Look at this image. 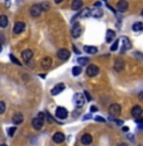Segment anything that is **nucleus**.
<instances>
[{"label": "nucleus", "instance_id": "nucleus-18", "mask_svg": "<svg viewBox=\"0 0 143 146\" xmlns=\"http://www.w3.org/2000/svg\"><path fill=\"white\" fill-rule=\"evenodd\" d=\"M81 32H82V31H81V27H80V24H75L74 26V28H72V37L74 38H77V37H80V35H81Z\"/></svg>", "mask_w": 143, "mask_h": 146}, {"label": "nucleus", "instance_id": "nucleus-29", "mask_svg": "<svg viewBox=\"0 0 143 146\" xmlns=\"http://www.w3.org/2000/svg\"><path fill=\"white\" fill-rule=\"evenodd\" d=\"M118 46H119V41H114L113 44L110 46V51H117Z\"/></svg>", "mask_w": 143, "mask_h": 146}, {"label": "nucleus", "instance_id": "nucleus-27", "mask_svg": "<svg viewBox=\"0 0 143 146\" xmlns=\"http://www.w3.org/2000/svg\"><path fill=\"white\" fill-rule=\"evenodd\" d=\"M77 62L78 64H80V65H88V64H89V58L88 57H78L77 58Z\"/></svg>", "mask_w": 143, "mask_h": 146}, {"label": "nucleus", "instance_id": "nucleus-26", "mask_svg": "<svg viewBox=\"0 0 143 146\" xmlns=\"http://www.w3.org/2000/svg\"><path fill=\"white\" fill-rule=\"evenodd\" d=\"M133 31L134 32H141V31H143V23L142 22H137V23L133 24Z\"/></svg>", "mask_w": 143, "mask_h": 146}, {"label": "nucleus", "instance_id": "nucleus-42", "mask_svg": "<svg viewBox=\"0 0 143 146\" xmlns=\"http://www.w3.org/2000/svg\"><path fill=\"white\" fill-rule=\"evenodd\" d=\"M1 50H3V47H1V44H0V52H1Z\"/></svg>", "mask_w": 143, "mask_h": 146}, {"label": "nucleus", "instance_id": "nucleus-40", "mask_svg": "<svg viewBox=\"0 0 143 146\" xmlns=\"http://www.w3.org/2000/svg\"><path fill=\"white\" fill-rule=\"evenodd\" d=\"M74 51L76 52V53H78V52H80V51H78V50H77V48H76V47H75V46H74Z\"/></svg>", "mask_w": 143, "mask_h": 146}, {"label": "nucleus", "instance_id": "nucleus-5", "mask_svg": "<svg viewBox=\"0 0 143 146\" xmlns=\"http://www.w3.org/2000/svg\"><path fill=\"white\" fill-rule=\"evenodd\" d=\"M57 56H58L60 60L66 61V60H69V57H70V51L69 50H66V48H61V50H58L57 51Z\"/></svg>", "mask_w": 143, "mask_h": 146}, {"label": "nucleus", "instance_id": "nucleus-28", "mask_svg": "<svg viewBox=\"0 0 143 146\" xmlns=\"http://www.w3.org/2000/svg\"><path fill=\"white\" fill-rule=\"evenodd\" d=\"M80 74H81V67L80 66L72 67V75H74V76H78Z\"/></svg>", "mask_w": 143, "mask_h": 146}, {"label": "nucleus", "instance_id": "nucleus-12", "mask_svg": "<svg viewBox=\"0 0 143 146\" xmlns=\"http://www.w3.org/2000/svg\"><path fill=\"white\" fill-rule=\"evenodd\" d=\"M24 121V117L22 113H19V112H16V113H14L13 116V123L14 125H20L22 122Z\"/></svg>", "mask_w": 143, "mask_h": 146}, {"label": "nucleus", "instance_id": "nucleus-14", "mask_svg": "<svg viewBox=\"0 0 143 146\" xmlns=\"http://www.w3.org/2000/svg\"><path fill=\"white\" fill-rule=\"evenodd\" d=\"M43 123H44V121L39 119L38 117H36V118H33V121H32V126L36 128V130H41V128L43 127Z\"/></svg>", "mask_w": 143, "mask_h": 146}, {"label": "nucleus", "instance_id": "nucleus-30", "mask_svg": "<svg viewBox=\"0 0 143 146\" xmlns=\"http://www.w3.org/2000/svg\"><path fill=\"white\" fill-rule=\"evenodd\" d=\"M5 108H7V107H5V103L0 100V114L4 113V112H5Z\"/></svg>", "mask_w": 143, "mask_h": 146}, {"label": "nucleus", "instance_id": "nucleus-19", "mask_svg": "<svg viewBox=\"0 0 143 146\" xmlns=\"http://www.w3.org/2000/svg\"><path fill=\"white\" fill-rule=\"evenodd\" d=\"M32 57H33V51L32 50H26V51L22 52V58H23L24 61H29Z\"/></svg>", "mask_w": 143, "mask_h": 146}, {"label": "nucleus", "instance_id": "nucleus-15", "mask_svg": "<svg viewBox=\"0 0 143 146\" xmlns=\"http://www.w3.org/2000/svg\"><path fill=\"white\" fill-rule=\"evenodd\" d=\"M105 40H106L108 43H111L113 41H115V32H114V31H111V29H108V31H106Z\"/></svg>", "mask_w": 143, "mask_h": 146}, {"label": "nucleus", "instance_id": "nucleus-43", "mask_svg": "<svg viewBox=\"0 0 143 146\" xmlns=\"http://www.w3.org/2000/svg\"><path fill=\"white\" fill-rule=\"evenodd\" d=\"M0 146H7V145H5V144H1V145H0Z\"/></svg>", "mask_w": 143, "mask_h": 146}, {"label": "nucleus", "instance_id": "nucleus-20", "mask_svg": "<svg viewBox=\"0 0 143 146\" xmlns=\"http://www.w3.org/2000/svg\"><path fill=\"white\" fill-rule=\"evenodd\" d=\"M51 65H52V58L51 57L42 58V67H43V69H49Z\"/></svg>", "mask_w": 143, "mask_h": 146}, {"label": "nucleus", "instance_id": "nucleus-31", "mask_svg": "<svg viewBox=\"0 0 143 146\" xmlns=\"http://www.w3.org/2000/svg\"><path fill=\"white\" fill-rule=\"evenodd\" d=\"M46 118H47V121H48L49 123H53V122H55V119H53V117H52L49 113H46Z\"/></svg>", "mask_w": 143, "mask_h": 146}, {"label": "nucleus", "instance_id": "nucleus-36", "mask_svg": "<svg viewBox=\"0 0 143 146\" xmlns=\"http://www.w3.org/2000/svg\"><path fill=\"white\" fill-rule=\"evenodd\" d=\"M90 111H91V112H96V111H98V107L91 106V107H90Z\"/></svg>", "mask_w": 143, "mask_h": 146}, {"label": "nucleus", "instance_id": "nucleus-7", "mask_svg": "<svg viewBox=\"0 0 143 146\" xmlns=\"http://www.w3.org/2000/svg\"><path fill=\"white\" fill-rule=\"evenodd\" d=\"M142 113H143V109L141 106H134L133 109H132V116L134 117V118H139V117H142Z\"/></svg>", "mask_w": 143, "mask_h": 146}, {"label": "nucleus", "instance_id": "nucleus-34", "mask_svg": "<svg viewBox=\"0 0 143 146\" xmlns=\"http://www.w3.org/2000/svg\"><path fill=\"white\" fill-rule=\"evenodd\" d=\"M95 121H98V122H101V123H104V122H105V118H103V117H100V116H96V117H95Z\"/></svg>", "mask_w": 143, "mask_h": 146}, {"label": "nucleus", "instance_id": "nucleus-37", "mask_svg": "<svg viewBox=\"0 0 143 146\" xmlns=\"http://www.w3.org/2000/svg\"><path fill=\"white\" fill-rule=\"evenodd\" d=\"M138 98H139V100H143V92H141V93L138 94Z\"/></svg>", "mask_w": 143, "mask_h": 146}, {"label": "nucleus", "instance_id": "nucleus-32", "mask_svg": "<svg viewBox=\"0 0 143 146\" xmlns=\"http://www.w3.org/2000/svg\"><path fill=\"white\" fill-rule=\"evenodd\" d=\"M14 133H15V127H10L9 130H8V135H9V136H14Z\"/></svg>", "mask_w": 143, "mask_h": 146}, {"label": "nucleus", "instance_id": "nucleus-2", "mask_svg": "<svg viewBox=\"0 0 143 146\" xmlns=\"http://www.w3.org/2000/svg\"><path fill=\"white\" fill-rule=\"evenodd\" d=\"M99 67H98L96 65H89L88 66V69H86V75H88L89 78H94V76H96L98 74H99Z\"/></svg>", "mask_w": 143, "mask_h": 146}, {"label": "nucleus", "instance_id": "nucleus-6", "mask_svg": "<svg viewBox=\"0 0 143 146\" xmlns=\"http://www.w3.org/2000/svg\"><path fill=\"white\" fill-rule=\"evenodd\" d=\"M120 41H122V52H125L127 50H129L132 47V43L128 37H122Z\"/></svg>", "mask_w": 143, "mask_h": 146}, {"label": "nucleus", "instance_id": "nucleus-1", "mask_svg": "<svg viewBox=\"0 0 143 146\" xmlns=\"http://www.w3.org/2000/svg\"><path fill=\"white\" fill-rule=\"evenodd\" d=\"M120 112H122V107L119 104H117V103H113L110 107H109V114H110V117H118L120 114Z\"/></svg>", "mask_w": 143, "mask_h": 146}, {"label": "nucleus", "instance_id": "nucleus-41", "mask_svg": "<svg viewBox=\"0 0 143 146\" xmlns=\"http://www.w3.org/2000/svg\"><path fill=\"white\" fill-rule=\"evenodd\" d=\"M118 146H128V145H127V144H124V142H122V144H119Z\"/></svg>", "mask_w": 143, "mask_h": 146}, {"label": "nucleus", "instance_id": "nucleus-13", "mask_svg": "<svg viewBox=\"0 0 143 146\" xmlns=\"http://www.w3.org/2000/svg\"><path fill=\"white\" fill-rule=\"evenodd\" d=\"M92 142V136L90 133H85L81 136V144L82 145H90Z\"/></svg>", "mask_w": 143, "mask_h": 146}, {"label": "nucleus", "instance_id": "nucleus-39", "mask_svg": "<svg viewBox=\"0 0 143 146\" xmlns=\"http://www.w3.org/2000/svg\"><path fill=\"white\" fill-rule=\"evenodd\" d=\"M128 130H129L128 127H123V131H124V132H128Z\"/></svg>", "mask_w": 143, "mask_h": 146}, {"label": "nucleus", "instance_id": "nucleus-33", "mask_svg": "<svg viewBox=\"0 0 143 146\" xmlns=\"http://www.w3.org/2000/svg\"><path fill=\"white\" fill-rule=\"evenodd\" d=\"M10 60H12L14 64H16V65H22V62H20V61H18V60H16V58L14 57L13 55H10Z\"/></svg>", "mask_w": 143, "mask_h": 146}, {"label": "nucleus", "instance_id": "nucleus-38", "mask_svg": "<svg viewBox=\"0 0 143 146\" xmlns=\"http://www.w3.org/2000/svg\"><path fill=\"white\" fill-rule=\"evenodd\" d=\"M137 123H143V118H142V117H139V118H137Z\"/></svg>", "mask_w": 143, "mask_h": 146}, {"label": "nucleus", "instance_id": "nucleus-25", "mask_svg": "<svg viewBox=\"0 0 143 146\" xmlns=\"http://www.w3.org/2000/svg\"><path fill=\"white\" fill-rule=\"evenodd\" d=\"M91 17H94V18H100V17H103V9H92Z\"/></svg>", "mask_w": 143, "mask_h": 146}, {"label": "nucleus", "instance_id": "nucleus-35", "mask_svg": "<svg viewBox=\"0 0 143 146\" xmlns=\"http://www.w3.org/2000/svg\"><path fill=\"white\" fill-rule=\"evenodd\" d=\"M84 95H85V98L88 100H91V97H90V94H89V92H84Z\"/></svg>", "mask_w": 143, "mask_h": 146}, {"label": "nucleus", "instance_id": "nucleus-22", "mask_svg": "<svg viewBox=\"0 0 143 146\" xmlns=\"http://www.w3.org/2000/svg\"><path fill=\"white\" fill-rule=\"evenodd\" d=\"M8 23H9V22H8V17L1 14V15H0V28H5L8 26Z\"/></svg>", "mask_w": 143, "mask_h": 146}, {"label": "nucleus", "instance_id": "nucleus-17", "mask_svg": "<svg viewBox=\"0 0 143 146\" xmlns=\"http://www.w3.org/2000/svg\"><path fill=\"white\" fill-rule=\"evenodd\" d=\"M117 8H118V10H119V12H122V13L127 12V10H128V3L125 1V0H123V1H119L117 4Z\"/></svg>", "mask_w": 143, "mask_h": 146}, {"label": "nucleus", "instance_id": "nucleus-4", "mask_svg": "<svg viewBox=\"0 0 143 146\" xmlns=\"http://www.w3.org/2000/svg\"><path fill=\"white\" fill-rule=\"evenodd\" d=\"M67 109L65 107H57V109H56V117H57L58 119H65L67 117Z\"/></svg>", "mask_w": 143, "mask_h": 146}, {"label": "nucleus", "instance_id": "nucleus-9", "mask_svg": "<svg viewBox=\"0 0 143 146\" xmlns=\"http://www.w3.org/2000/svg\"><path fill=\"white\" fill-rule=\"evenodd\" d=\"M24 28H26V24H24L23 22H16V23L14 24V33L19 35V33H22L24 31Z\"/></svg>", "mask_w": 143, "mask_h": 146}, {"label": "nucleus", "instance_id": "nucleus-16", "mask_svg": "<svg viewBox=\"0 0 143 146\" xmlns=\"http://www.w3.org/2000/svg\"><path fill=\"white\" fill-rule=\"evenodd\" d=\"M77 17L80 18H86V17H91V9L90 8H82L80 10V13L77 14Z\"/></svg>", "mask_w": 143, "mask_h": 146}, {"label": "nucleus", "instance_id": "nucleus-11", "mask_svg": "<svg viewBox=\"0 0 143 146\" xmlns=\"http://www.w3.org/2000/svg\"><path fill=\"white\" fill-rule=\"evenodd\" d=\"M53 141H55L56 144H62V142L65 141V135L62 132H56L53 135Z\"/></svg>", "mask_w": 143, "mask_h": 146}, {"label": "nucleus", "instance_id": "nucleus-23", "mask_svg": "<svg viewBox=\"0 0 143 146\" xmlns=\"http://www.w3.org/2000/svg\"><path fill=\"white\" fill-rule=\"evenodd\" d=\"M84 51L88 52V53H91V55H94V53L98 52V48L95 46H85V47H84Z\"/></svg>", "mask_w": 143, "mask_h": 146}, {"label": "nucleus", "instance_id": "nucleus-8", "mask_svg": "<svg viewBox=\"0 0 143 146\" xmlns=\"http://www.w3.org/2000/svg\"><path fill=\"white\" fill-rule=\"evenodd\" d=\"M41 13H42V8L39 4H36L30 8V14H32V17H39Z\"/></svg>", "mask_w": 143, "mask_h": 146}, {"label": "nucleus", "instance_id": "nucleus-3", "mask_svg": "<svg viewBox=\"0 0 143 146\" xmlns=\"http://www.w3.org/2000/svg\"><path fill=\"white\" fill-rule=\"evenodd\" d=\"M74 103L75 106L77 107V108H80V107H82L85 104V98H84V94L82 93H77L74 95Z\"/></svg>", "mask_w": 143, "mask_h": 146}, {"label": "nucleus", "instance_id": "nucleus-10", "mask_svg": "<svg viewBox=\"0 0 143 146\" xmlns=\"http://www.w3.org/2000/svg\"><path fill=\"white\" fill-rule=\"evenodd\" d=\"M65 88H66V86H65V84H63V83L57 84V85H56L55 88H53L52 90H51V94H52V95H57V94H60Z\"/></svg>", "mask_w": 143, "mask_h": 146}, {"label": "nucleus", "instance_id": "nucleus-24", "mask_svg": "<svg viewBox=\"0 0 143 146\" xmlns=\"http://www.w3.org/2000/svg\"><path fill=\"white\" fill-rule=\"evenodd\" d=\"M114 69H115L117 71H122V70L124 69V62H123L122 60H117L115 65H114Z\"/></svg>", "mask_w": 143, "mask_h": 146}, {"label": "nucleus", "instance_id": "nucleus-21", "mask_svg": "<svg viewBox=\"0 0 143 146\" xmlns=\"http://www.w3.org/2000/svg\"><path fill=\"white\" fill-rule=\"evenodd\" d=\"M72 10H81L82 9V1L81 0H75L72 1Z\"/></svg>", "mask_w": 143, "mask_h": 146}]
</instances>
